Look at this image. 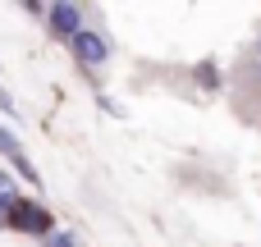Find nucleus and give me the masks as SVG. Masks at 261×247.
Instances as JSON below:
<instances>
[{"mask_svg":"<svg viewBox=\"0 0 261 247\" xmlns=\"http://www.w3.org/2000/svg\"><path fill=\"white\" fill-rule=\"evenodd\" d=\"M9 229H18V234H50V211L18 197L14 211H9Z\"/></svg>","mask_w":261,"mask_h":247,"instance_id":"obj_1","label":"nucleus"},{"mask_svg":"<svg viewBox=\"0 0 261 247\" xmlns=\"http://www.w3.org/2000/svg\"><path fill=\"white\" fill-rule=\"evenodd\" d=\"M46 18H50V32L55 37H78L83 32V14H78V5H46Z\"/></svg>","mask_w":261,"mask_h":247,"instance_id":"obj_2","label":"nucleus"},{"mask_svg":"<svg viewBox=\"0 0 261 247\" xmlns=\"http://www.w3.org/2000/svg\"><path fill=\"white\" fill-rule=\"evenodd\" d=\"M73 55H78L83 64H106V55H110V46H106V37H101V32H92V28H83V32L73 37Z\"/></svg>","mask_w":261,"mask_h":247,"instance_id":"obj_3","label":"nucleus"},{"mask_svg":"<svg viewBox=\"0 0 261 247\" xmlns=\"http://www.w3.org/2000/svg\"><path fill=\"white\" fill-rule=\"evenodd\" d=\"M0 151H5L9 160H18V156H23V151H18V138H14L9 128H0Z\"/></svg>","mask_w":261,"mask_h":247,"instance_id":"obj_4","label":"nucleus"},{"mask_svg":"<svg viewBox=\"0 0 261 247\" xmlns=\"http://www.w3.org/2000/svg\"><path fill=\"white\" fill-rule=\"evenodd\" d=\"M50 247H73V238H69V234H55V238H50Z\"/></svg>","mask_w":261,"mask_h":247,"instance_id":"obj_5","label":"nucleus"}]
</instances>
